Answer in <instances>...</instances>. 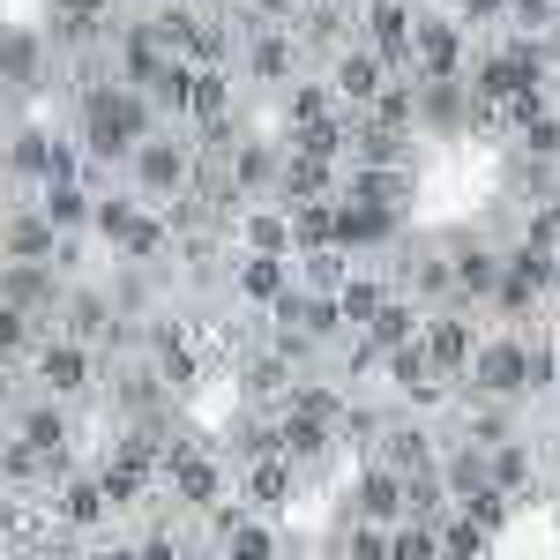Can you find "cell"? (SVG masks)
<instances>
[{
    "mask_svg": "<svg viewBox=\"0 0 560 560\" xmlns=\"http://www.w3.org/2000/svg\"><path fill=\"white\" fill-rule=\"evenodd\" d=\"M464 396H493V404L530 396V345H523V337H493V345H478L471 351V374H464Z\"/></svg>",
    "mask_w": 560,
    "mask_h": 560,
    "instance_id": "obj_1",
    "label": "cell"
},
{
    "mask_svg": "<svg viewBox=\"0 0 560 560\" xmlns=\"http://www.w3.org/2000/svg\"><path fill=\"white\" fill-rule=\"evenodd\" d=\"M83 128H90V150L97 158H120L128 142H142V128H150V105L142 97H120V90H97L90 97V113H83Z\"/></svg>",
    "mask_w": 560,
    "mask_h": 560,
    "instance_id": "obj_2",
    "label": "cell"
},
{
    "mask_svg": "<svg viewBox=\"0 0 560 560\" xmlns=\"http://www.w3.org/2000/svg\"><path fill=\"white\" fill-rule=\"evenodd\" d=\"M45 493H52V516L68 523V530H105V516H120L97 471H68V478H52Z\"/></svg>",
    "mask_w": 560,
    "mask_h": 560,
    "instance_id": "obj_3",
    "label": "cell"
},
{
    "mask_svg": "<svg viewBox=\"0 0 560 560\" xmlns=\"http://www.w3.org/2000/svg\"><path fill=\"white\" fill-rule=\"evenodd\" d=\"M300 464L284 456V448H269V456H247V471H240V493L255 501L261 516H277V509H292V493H300Z\"/></svg>",
    "mask_w": 560,
    "mask_h": 560,
    "instance_id": "obj_4",
    "label": "cell"
},
{
    "mask_svg": "<svg viewBox=\"0 0 560 560\" xmlns=\"http://www.w3.org/2000/svg\"><path fill=\"white\" fill-rule=\"evenodd\" d=\"M90 382H97V374H90V345L83 337H52V345H38V388L45 396L75 404Z\"/></svg>",
    "mask_w": 560,
    "mask_h": 560,
    "instance_id": "obj_5",
    "label": "cell"
},
{
    "mask_svg": "<svg viewBox=\"0 0 560 560\" xmlns=\"http://www.w3.org/2000/svg\"><path fill=\"white\" fill-rule=\"evenodd\" d=\"M351 516L366 523H404V471L396 464H359V478H351Z\"/></svg>",
    "mask_w": 560,
    "mask_h": 560,
    "instance_id": "obj_6",
    "label": "cell"
},
{
    "mask_svg": "<svg viewBox=\"0 0 560 560\" xmlns=\"http://www.w3.org/2000/svg\"><path fill=\"white\" fill-rule=\"evenodd\" d=\"M15 433L38 448V456H52V478H68V448H75V427H68V404L60 396H45V404H31L23 419H15Z\"/></svg>",
    "mask_w": 560,
    "mask_h": 560,
    "instance_id": "obj_7",
    "label": "cell"
},
{
    "mask_svg": "<svg viewBox=\"0 0 560 560\" xmlns=\"http://www.w3.org/2000/svg\"><path fill=\"white\" fill-rule=\"evenodd\" d=\"M419 345H427V359L433 366H441V374H456V382H464V374H471V329H464V314H427V322H419Z\"/></svg>",
    "mask_w": 560,
    "mask_h": 560,
    "instance_id": "obj_8",
    "label": "cell"
},
{
    "mask_svg": "<svg viewBox=\"0 0 560 560\" xmlns=\"http://www.w3.org/2000/svg\"><path fill=\"white\" fill-rule=\"evenodd\" d=\"M135 179H142V195H173L187 179V150L179 142H142L135 150Z\"/></svg>",
    "mask_w": 560,
    "mask_h": 560,
    "instance_id": "obj_9",
    "label": "cell"
},
{
    "mask_svg": "<svg viewBox=\"0 0 560 560\" xmlns=\"http://www.w3.org/2000/svg\"><path fill=\"white\" fill-rule=\"evenodd\" d=\"M486 478H493V486H501V493H530V486H538V456H530V448H523V441H501V448H486Z\"/></svg>",
    "mask_w": 560,
    "mask_h": 560,
    "instance_id": "obj_10",
    "label": "cell"
},
{
    "mask_svg": "<svg viewBox=\"0 0 560 560\" xmlns=\"http://www.w3.org/2000/svg\"><path fill=\"white\" fill-rule=\"evenodd\" d=\"M374 456H382V464H396V471H419V464H441V448L427 441V427H419V419H404V427H388Z\"/></svg>",
    "mask_w": 560,
    "mask_h": 560,
    "instance_id": "obj_11",
    "label": "cell"
},
{
    "mask_svg": "<svg viewBox=\"0 0 560 560\" xmlns=\"http://www.w3.org/2000/svg\"><path fill=\"white\" fill-rule=\"evenodd\" d=\"M232 284H240V300L277 306L284 300V255H247L240 269H232Z\"/></svg>",
    "mask_w": 560,
    "mask_h": 560,
    "instance_id": "obj_12",
    "label": "cell"
},
{
    "mask_svg": "<svg viewBox=\"0 0 560 560\" xmlns=\"http://www.w3.org/2000/svg\"><path fill=\"white\" fill-rule=\"evenodd\" d=\"M419 322H427V314H419L411 300H382V314L366 322V337H374V345H382V359H388L396 345H411V337H419Z\"/></svg>",
    "mask_w": 560,
    "mask_h": 560,
    "instance_id": "obj_13",
    "label": "cell"
},
{
    "mask_svg": "<svg viewBox=\"0 0 560 560\" xmlns=\"http://www.w3.org/2000/svg\"><path fill=\"white\" fill-rule=\"evenodd\" d=\"M388 560H441V523H427V516L388 523Z\"/></svg>",
    "mask_w": 560,
    "mask_h": 560,
    "instance_id": "obj_14",
    "label": "cell"
},
{
    "mask_svg": "<svg viewBox=\"0 0 560 560\" xmlns=\"http://www.w3.org/2000/svg\"><path fill=\"white\" fill-rule=\"evenodd\" d=\"M240 240H247V255H284V247H300V240H292V217H269V210L247 217Z\"/></svg>",
    "mask_w": 560,
    "mask_h": 560,
    "instance_id": "obj_15",
    "label": "cell"
},
{
    "mask_svg": "<svg viewBox=\"0 0 560 560\" xmlns=\"http://www.w3.org/2000/svg\"><path fill=\"white\" fill-rule=\"evenodd\" d=\"M337 90H345L351 105H374V97H382V60H374V52H351L345 68H337Z\"/></svg>",
    "mask_w": 560,
    "mask_h": 560,
    "instance_id": "obj_16",
    "label": "cell"
},
{
    "mask_svg": "<svg viewBox=\"0 0 560 560\" xmlns=\"http://www.w3.org/2000/svg\"><path fill=\"white\" fill-rule=\"evenodd\" d=\"M113 329V306H105V292H68V337H105Z\"/></svg>",
    "mask_w": 560,
    "mask_h": 560,
    "instance_id": "obj_17",
    "label": "cell"
},
{
    "mask_svg": "<svg viewBox=\"0 0 560 560\" xmlns=\"http://www.w3.org/2000/svg\"><path fill=\"white\" fill-rule=\"evenodd\" d=\"M345 560H388V523L351 516V530H345Z\"/></svg>",
    "mask_w": 560,
    "mask_h": 560,
    "instance_id": "obj_18",
    "label": "cell"
},
{
    "mask_svg": "<svg viewBox=\"0 0 560 560\" xmlns=\"http://www.w3.org/2000/svg\"><path fill=\"white\" fill-rule=\"evenodd\" d=\"M135 553H142V560H187V546H179V530H173V523H158L150 538H135Z\"/></svg>",
    "mask_w": 560,
    "mask_h": 560,
    "instance_id": "obj_19",
    "label": "cell"
},
{
    "mask_svg": "<svg viewBox=\"0 0 560 560\" xmlns=\"http://www.w3.org/2000/svg\"><path fill=\"white\" fill-rule=\"evenodd\" d=\"M187 560H224V546H187Z\"/></svg>",
    "mask_w": 560,
    "mask_h": 560,
    "instance_id": "obj_20",
    "label": "cell"
},
{
    "mask_svg": "<svg viewBox=\"0 0 560 560\" xmlns=\"http://www.w3.org/2000/svg\"><path fill=\"white\" fill-rule=\"evenodd\" d=\"M8 396H15V374H8V359H0V404H8Z\"/></svg>",
    "mask_w": 560,
    "mask_h": 560,
    "instance_id": "obj_21",
    "label": "cell"
},
{
    "mask_svg": "<svg viewBox=\"0 0 560 560\" xmlns=\"http://www.w3.org/2000/svg\"><path fill=\"white\" fill-rule=\"evenodd\" d=\"M8 560H38V553H8Z\"/></svg>",
    "mask_w": 560,
    "mask_h": 560,
    "instance_id": "obj_22",
    "label": "cell"
},
{
    "mask_svg": "<svg viewBox=\"0 0 560 560\" xmlns=\"http://www.w3.org/2000/svg\"><path fill=\"white\" fill-rule=\"evenodd\" d=\"M553 396H560V382H553Z\"/></svg>",
    "mask_w": 560,
    "mask_h": 560,
    "instance_id": "obj_23",
    "label": "cell"
}]
</instances>
